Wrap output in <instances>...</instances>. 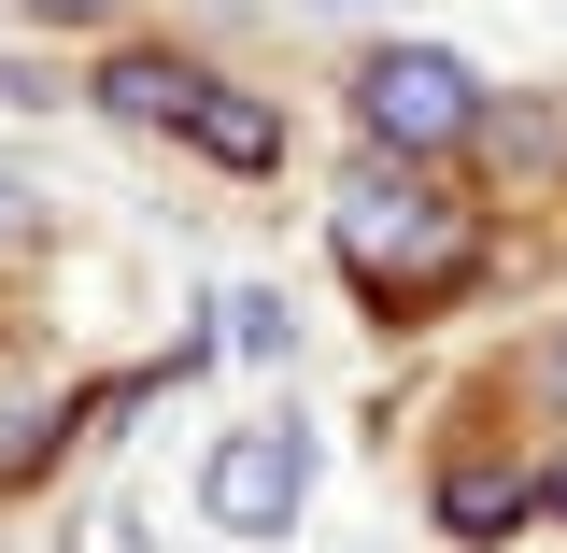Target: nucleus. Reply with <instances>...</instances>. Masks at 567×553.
<instances>
[{
	"mask_svg": "<svg viewBox=\"0 0 567 553\" xmlns=\"http://www.w3.org/2000/svg\"><path fill=\"white\" fill-rule=\"evenodd\" d=\"M29 14H58V29H100V14H114V0H29Z\"/></svg>",
	"mask_w": 567,
	"mask_h": 553,
	"instance_id": "7",
	"label": "nucleus"
},
{
	"mask_svg": "<svg viewBox=\"0 0 567 553\" xmlns=\"http://www.w3.org/2000/svg\"><path fill=\"white\" fill-rule=\"evenodd\" d=\"M440 511L483 540V525H511V511H525V483H511V469H454V483H440Z\"/></svg>",
	"mask_w": 567,
	"mask_h": 553,
	"instance_id": "6",
	"label": "nucleus"
},
{
	"mask_svg": "<svg viewBox=\"0 0 567 553\" xmlns=\"http://www.w3.org/2000/svg\"><path fill=\"white\" fill-rule=\"evenodd\" d=\"M327 242H341V270L369 284L383 313H412V298H454V284H468V256H483V227L440 199V185H412V171H369V185H341Z\"/></svg>",
	"mask_w": 567,
	"mask_h": 553,
	"instance_id": "1",
	"label": "nucleus"
},
{
	"mask_svg": "<svg viewBox=\"0 0 567 553\" xmlns=\"http://www.w3.org/2000/svg\"><path fill=\"white\" fill-rule=\"evenodd\" d=\"M185 142H199V156H227V171H270V156H284V114L199 71V100H185Z\"/></svg>",
	"mask_w": 567,
	"mask_h": 553,
	"instance_id": "4",
	"label": "nucleus"
},
{
	"mask_svg": "<svg viewBox=\"0 0 567 553\" xmlns=\"http://www.w3.org/2000/svg\"><path fill=\"white\" fill-rule=\"evenodd\" d=\"M0 227H14V185H0Z\"/></svg>",
	"mask_w": 567,
	"mask_h": 553,
	"instance_id": "10",
	"label": "nucleus"
},
{
	"mask_svg": "<svg viewBox=\"0 0 567 553\" xmlns=\"http://www.w3.org/2000/svg\"><path fill=\"white\" fill-rule=\"evenodd\" d=\"M539 383H554V398H567V341H554V355H539Z\"/></svg>",
	"mask_w": 567,
	"mask_h": 553,
	"instance_id": "8",
	"label": "nucleus"
},
{
	"mask_svg": "<svg viewBox=\"0 0 567 553\" xmlns=\"http://www.w3.org/2000/svg\"><path fill=\"white\" fill-rule=\"evenodd\" d=\"M312 14H369V0H312Z\"/></svg>",
	"mask_w": 567,
	"mask_h": 553,
	"instance_id": "9",
	"label": "nucleus"
},
{
	"mask_svg": "<svg viewBox=\"0 0 567 553\" xmlns=\"http://www.w3.org/2000/svg\"><path fill=\"white\" fill-rule=\"evenodd\" d=\"M298 496H312V426H298V412H284V426H227L213 469H199V511L227 525V540H284Z\"/></svg>",
	"mask_w": 567,
	"mask_h": 553,
	"instance_id": "3",
	"label": "nucleus"
},
{
	"mask_svg": "<svg viewBox=\"0 0 567 553\" xmlns=\"http://www.w3.org/2000/svg\"><path fill=\"white\" fill-rule=\"evenodd\" d=\"M554 511H567V469H554Z\"/></svg>",
	"mask_w": 567,
	"mask_h": 553,
	"instance_id": "11",
	"label": "nucleus"
},
{
	"mask_svg": "<svg viewBox=\"0 0 567 553\" xmlns=\"http://www.w3.org/2000/svg\"><path fill=\"white\" fill-rule=\"evenodd\" d=\"M354 129L383 142V156H440V142L483 129V71L454 58V43H383V58L354 71Z\"/></svg>",
	"mask_w": 567,
	"mask_h": 553,
	"instance_id": "2",
	"label": "nucleus"
},
{
	"mask_svg": "<svg viewBox=\"0 0 567 553\" xmlns=\"http://www.w3.org/2000/svg\"><path fill=\"white\" fill-rule=\"evenodd\" d=\"M185 100H199L185 58H114L100 71V114H128V129H185Z\"/></svg>",
	"mask_w": 567,
	"mask_h": 553,
	"instance_id": "5",
	"label": "nucleus"
}]
</instances>
